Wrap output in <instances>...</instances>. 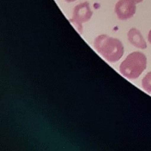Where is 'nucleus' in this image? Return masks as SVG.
<instances>
[{
	"label": "nucleus",
	"instance_id": "obj_1",
	"mask_svg": "<svg viewBox=\"0 0 151 151\" xmlns=\"http://www.w3.org/2000/svg\"><path fill=\"white\" fill-rule=\"evenodd\" d=\"M96 50L109 62L119 61L123 57L124 49L120 40L102 34L97 36L94 42Z\"/></svg>",
	"mask_w": 151,
	"mask_h": 151
},
{
	"label": "nucleus",
	"instance_id": "obj_2",
	"mask_svg": "<svg viewBox=\"0 0 151 151\" xmlns=\"http://www.w3.org/2000/svg\"><path fill=\"white\" fill-rule=\"evenodd\" d=\"M147 57L141 52H134L126 57L119 66V72L129 80L139 77L147 68Z\"/></svg>",
	"mask_w": 151,
	"mask_h": 151
},
{
	"label": "nucleus",
	"instance_id": "obj_3",
	"mask_svg": "<svg viewBox=\"0 0 151 151\" xmlns=\"http://www.w3.org/2000/svg\"><path fill=\"white\" fill-rule=\"evenodd\" d=\"M114 10L120 20L129 19L136 13V3L132 0H119L115 4Z\"/></svg>",
	"mask_w": 151,
	"mask_h": 151
},
{
	"label": "nucleus",
	"instance_id": "obj_4",
	"mask_svg": "<svg viewBox=\"0 0 151 151\" xmlns=\"http://www.w3.org/2000/svg\"><path fill=\"white\" fill-rule=\"evenodd\" d=\"M92 16L89 3L88 1L81 3L74 8L73 19L80 23L85 22L90 20Z\"/></svg>",
	"mask_w": 151,
	"mask_h": 151
},
{
	"label": "nucleus",
	"instance_id": "obj_5",
	"mask_svg": "<svg viewBox=\"0 0 151 151\" xmlns=\"http://www.w3.org/2000/svg\"><path fill=\"white\" fill-rule=\"evenodd\" d=\"M127 39L129 42L137 48L146 49L147 47L146 41L144 39L142 35L136 28H131L128 31Z\"/></svg>",
	"mask_w": 151,
	"mask_h": 151
},
{
	"label": "nucleus",
	"instance_id": "obj_6",
	"mask_svg": "<svg viewBox=\"0 0 151 151\" xmlns=\"http://www.w3.org/2000/svg\"><path fill=\"white\" fill-rule=\"evenodd\" d=\"M142 87L144 90L151 93V71L148 72L142 78Z\"/></svg>",
	"mask_w": 151,
	"mask_h": 151
},
{
	"label": "nucleus",
	"instance_id": "obj_7",
	"mask_svg": "<svg viewBox=\"0 0 151 151\" xmlns=\"http://www.w3.org/2000/svg\"><path fill=\"white\" fill-rule=\"evenodd\" d=\"M69 22H70L71 24L75 27V28L76 29V30L80 34L82 33V32H83V26H82V24H81V23L76 21L73 20V19H69Z\"/></svg>",
	"mask_w": 151,
	"mask_h": 151
},
{
	"label": "nucleus",
	"instance_id": "obj_8",
	"mask_svg": "<svg viewBox=\"0 0 151 151\" xmlns=\"http://www.w3.org/2000/svg\"><path fill=\"white\" fill-rule=\"evenodd\" d=\"M147 38H148V41H149V43L151 44V29L149 31V33H148Z\"/></svg>",
	"mask_w": 151,
	"mask_h": 151
},
{
	"label": "nucleus",
	"instance_id": "obj_9",
	"mask_svg": "<svg viewBox=\"0 0 151 151\" xmlns=\"http://www.w3.org/2000/svg\"><path fill=\"white\" fill-rule=\"evenodd\" d=\"M132 1H134L136 4H137V3H141L142 1H144V0H132Z\"/></svg>",
	"mask_w": 151,
	"mask_h": 151
},
{
	"label": "nucleus",
	"instance_id": "obj_10",
	"mask_svg": "<svg viewBox=\"0 0 151 151\" xmlns=\"http://www.w3.org/2000/svg\"><path fill=\"white\" fill-rule=\"evenodd\" d=\"M65 1L68 3H72V2H74L75 1H76V0H65Z\"/></svg>",
	"mask_w": 151,
	"mask_h": 151
}]
</instances>
